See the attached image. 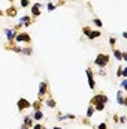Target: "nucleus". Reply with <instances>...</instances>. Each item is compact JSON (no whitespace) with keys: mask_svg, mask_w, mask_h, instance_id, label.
Instances as JSON below:
<instances>
[{"mask_svg":"<svg viewBox=\"0 0 127 129\" xmlns=\"http://www.w3.org/2000/svg\"><path fill=\"white\" fill-rule=\"evenodd\" d=\"M87 77H88V86H90V89L91 90H94L96 89V83H94V72L91 71V68H87Z\"/></svg>","mask_w":127,"mask_h":129,"instance_id":"6","label":"nucleus"},{"mask_svg":"<svg viewBox=\"0 0 127 129\" xmlns=\"http://www.w3.org/2000/svg\"><path fill=\"white\" fill-rule=\"evenodd\" d=\"M93 114H94V107L93 105H88V108H87V119H90Z\"/></svg>","mask_w":127,"mask_h":129,"instance_id":"16","label":"nucleus"},{"mask_svg":"<svg viewBox=\"0 0 127 129\" xmlns=\"http://www.w3.org/2000/svg\"><path fill=\"white\" fill-rule=\"evenodd\" d=\"M97 129H108V126H106V123L103 122V123H100V125L97 126Z\"/></svg>","mask_w":127,"mask_h":129,"instance_id":"27","label":"nucleus"},{"mask_svg":"<svg viewBox=\"0 0 127 129\" xmlns=\"http://www.w3.org/2000/svg\"><path fill=\"white\" fill-rule=\"evenodd\" d=\"M45 104H46L49 108H55V105H57V104H55V101H54L52 98H48V99L45 101Z\"/></svg>","mask_w":127,"mask_h":129,"instance_id":"14","label":"nucleus"},{"mask_svg":"<svg viewBox=\"0 0 127 129\" xmlns=\"http://www.w3.org/2000/svg\"><path fill=\"white\" fill-rule=\"evenodd\" d=\"M23 54H27V56H30L33 53V50H32V47H27V48H23V51H21Z\"/></svg>","mask_w":127,"mask_h":129,"instance_id":"19","label":"nucleus"},{"mask_svg":"<svg viewBox=\"0 0 127 129\" xmlns=\"http://www.w3.org/2000/svg\"><path fill=\"white\" fill-rule=\"evenodd\" d=\"M108 102V96L103 95V93H97L94 96L91 98L90 101V105H96V104H106Z\"/></svg>","mask_w":127,"mask_h":129,"instance_id":"3","label":"nucleus"},{"mask_svg":"<svg viewBox=\"0 0 127 129\" xmlns=\"http://www.w3.org/2000/svg\"><path fill=\"white\" fill-rule=\"evenodd\" d=\"M55 6H57V5H54V3H51V2H49V3H48V6H46V8H48V11H49V12H51V11H54V9H55Z\"/></svg>","mask_w":127,"mask_h":129,"instance_id":"23","label":"nucleus"},{"mask_svg":"<svg viewBox=\"0 0 127 129\" xmlns=\"http://www.w3.org/2000/svg\"><path fill=\"white\" fill-rule=\"evenodd\" d=\"M17 107H18V110H20V113H21V111H24V110L30 108V107H32V102H30V101H27L26 98H21V99L17 102Z\"/></svg>","mask_w":127,"mask_h":129,"instance_id":"5","label":"nucleus"},{"mask_svg":"<svg viewBox=\"0 0 127 129\" xmlns=\"http://www.w3.org/2000/svg\"><path fill=\"white\" fill-rule=\"evenodd\" d=\"M52 129H61V128H58V126H55V128H52Z\"/></svg>","mask_w":127,"mask_h":129,"instance_id":"31","label":"nucleus"},{"mask_svg":"<svg viewBox=\"0 0 127 129\" xmlns=\"http://www.w3.org/2000/svg\"><path fill=\"white\" fill-rule=\"evenodd\" d=\"M0 17H2V12H0Z\"/></svg>","mask_w":127,"mask_h":129,"instance_id":"32","label":"nucleus"},{"mask_svg":"<svg viewBox=\"0 0 127 129\" xmlns=\"http://www.w3.org/2000/svg\"><path fill=\"white\" fill-rule=\"evenodd\" d=\"M42 128H43V126H42L40 123H34V125H33V128H32V129H42Z\"/></svg>","mask_w":127,"mask_h":129,"instance_id":"28","label":"nucleus"},{"mask_svg":"<svg viewBox=\"0 0 127 129\" xmlns=\"http://www.w3.org/2000/svg\"><path fill=\"white\" fill-rule=\"evenodd\" d=\"M40 8H42V3H34L32 6V15L33 17H39L40 15Z\"/></svg>","mask_w":127,"mask_h":129,"instance_id":"9","label":"nucleus"},{"mask_svg":"<svg viewBox=\"0 0 127 129\" xmlns=\"http://www.w3.org/2000/svg\"><path fill=\"white\" fill-rule=\"evenodd\" d=\"M124 90H118L117 92V102L120 105H127V98H124Z\"/></svg>","mask_w":127,"mask_h":129,"instance_id":"8","label":"nucleus"},{"mask_svg":"<svg viewBox=\"0 0 127 129\" xmlns=\"http://www.w3.org/2000/svg\"><path fill=\"white\" fill-rule=\"evenodd\" d=\"M82 32H84V35H85L90 41H93V39H96V38L100 36V32H99V30H91L90 27H82Z\"/></svg>","mask_w":127,"mask_h":129,"instance_id":"4","label":"nucleus"},{"mask_svg":"<svg viewBox=\"0 0 127 129\" xmlns=\"http://www.w3.org/2000/svg\"><path fill=\"white\" fill-rule=\"evenodd\" d=\"M20 5H21V8H27L30 5V2L29 0H20Z\"/></svg>","mask_w":127,"mask_h":129,"instance_id":"21","label":"nucleus"},{"mask_svg":"<svg viewBox=\"0 0 127 129\" xmlns=\"http://www.w3.org/2000/svg\"><path fill=\"white\" fill-rule=\"evenodd\" d=\"M32 117H33V120H37V122L42 120V119H43V111H42V110H36L32 114Z\"/></svg>","mask_w":127,"mask_h":129,"instance_id":"11","label":"nucleus"},{"mask_svg":"<svg viewBox=\"0 0 127 129\" xmlns=\"http://www.w3.org/2000/svg\"><path fill=\"white\" fill-rule=\"evenodd\" d=\"M99 75H100V77H106V72H105V69H103V68H100V71H99Z\"/></svg>","mask_w":127,"mask_h":129,"instance_id":"25","label":"nucleus"},{"mask_svg":"<svg viewBox=\"0 0 127 129\" xmlns=\"http://www.w3.org/2000/svg\"><path fill=\"white\" fill-rule=\"evenodd\" d=\"M94 64H97L99 68L108 66V64H109V56H108L106 53H99L97 57H96V60H94Z\"/></svg>","mask_w":127,"mask_h":129,"instance_id":"1","label":"nucleus"},{"mask_svg":"<svg viewBox=\"0 0 127 129\" xmlns=\"http://www.w3.org/2000/svg\"><path fill=\"white\" fill-rule=\"evenodd\" d=\"M24 125H26V126H29L30 129L33 128V117H32V114H29V116H26V117H24Z\"/></svg>","mask_w":127,"mask_h":129,"instance_id":"13","label":"nucleus"},{"mask_svg":"<svg viewBox=\"0 0 127 129\" xmlns=\"http://www.w3.org/2000/svg\"><path fill=\"white\" fill-rule=\"evenodd\" d=\"M123 68H124V66H120V68H118V71H117V77H121V74H123Z\"/></svg>","mask_w":127,"mask_h":129,"instance_id":"26","label":"nucleus"},{"mask_svg":"<svg viewBox=\"0 0 127 129\" xmlns=\"http://www.w3.org/2000/svg\"><path fill=\"white\" fill-rule=\"evenodd\" d=\"M93 24H94L96 27H99V29H100V27H103V23H102L100 20H97V18H94V20H93Z\"/></svg>","mask_w":127,"mask_h":129,"instance_id":"20","label":"nucleus"},{"mask_svg":"<svg viewBox=\"0 0 127 129\" xmlns=\"http://www.w3.org/2000/svg\"><path fill=\"white\" fill-rule=\"evenodd\" d=\"M121 90H127V80H123V83H121Z\"/></svg>","mask_w":127,"mask_h":129,"instance_id":"24","label":"nucleus"},{"mask_svg":"<svg viewBox=\"0 0 127 129\" xmlns=\"http://www.w3.org/2000/svg\"><path fill=\"white\" fill-rule=\"evenodd\" d=\"M6 15L11 17V18L17 17V8H15V6H9V8L6 9Z\"/></svg>","mask_w":127,"mask_h":129,"instance_id":"12","label":"nucleus"},{"mask_svg":"<svg viewBox=\"0 0 127 129\" xmlns=\"http://www.w3.org/2000/svg\"><path fill=\"white\" fill-rule=\"evenodd\" d=\"M15 42H26V44H30L32 42V38H30V35L27 32H20V33H17L15 35V39H14Z\"/></svg>","mask_w":127,"mask_h":129,"instance_id":"2","label":"nucleus"},{"mask_svg":"<svg viewBox=\"0 0 127 129\" xmlns=\"http://www.w3.org/2000/svg\"><path fill=\"white\" fill-rule=\"evenodd\" d=\"M48 92V84H46V81H40L39 83V99H42V98L45 96V93Z\"/></svg>","mask_w":127,"mask_h":129,"instance_id":"7","label":"nucleus"},{"mask_svg":"<svg viewBox=\"0 0 127 129\" xmlns=\"http://www.w3.org/2000/svg\"><path fill=\"white\" fill-rule=\"evenodd\" d=\"M93 107H94V111H103L105 107H106V104H96Z\"/></svg>","mask_w":127,"mask_h":129,"instance_id":"17","label":"nucleus"},{"mask_svg":"<svg viewBox=\"0 0 127 129\" xmlns=\"http://www.w3.org/2000/svg\"><path fill=\"white\" fill-rule=\"evenodd\" d=\"M115 42H117V39H115V38H112V36H111V38H109V44H111V47H112V50H114V48H115Z\"/></svg>","mask_w":127,"mask_h":129,"instance_id":"22","label":"nucleus"},{"mask_svg":"<svg viewBox=\"0 0 127 129\" xmlns=\"http://www.w3.org/2000/svg\"><path fill=\"white\" fill-rule=\"evenodd\" d=\"M118 120H120V123H126V117H124V116H123L121 119H118Z\"/></svg>","mask_w":127,"mask_h":129,"instance_id":"30","label":"nucleus"},{"mask_svg":"<svg viewBox=\"0 0 127 129\" xmlns=\"http://www.w3.org/2000/svg\"><path fill=\"white\" fill-rule=\"evenodd\" d=\"M112 53H114V56H115V59H117V60H121V53H123V51H120V50L114 48V50H112Z\"/></svg>","mask_w":127,"mask_h":129,"instance_id":"18","label":"nucleus"},{"mask_svg":"<svg viewBox=\"0 0 127 129\" xmlns=\"http://www.w3.org/2000/svg\"><path fill=\"white\" fill-rule=\"evenodd\" d=\"M42 102H43L42 99H37L36 102H33V104H32V108H34V110H40V105H42Z\"/></svg>","mask_w":127,"mask_h":129,"instance_id":"15","label":"nucleus"},{"mask_svg":"<svg viewBox=\"0 0 127 129\" xmlns=\"http://www.w3.org/2000/svg\"><path fill=\"white\" fill-rule=\"evenodd\" d=\"M5 35H6L8 41H14V39H15V35H17V32H15L14 29H5Z\"/></svg>","mask_w":127,"mask_h":129,"instance_id":"10","label":"nucleus"},{"mask_svg":"<svg viewBox=\"0 0 127 129\" xmlns=\"http://www.w3.org/2000/svg\"><path fill=\"white\" fill-rule=\"evenodd\" d=\"M121 77H123V78H126L127 77V69L126 68H123V74H121Z\"/></svg>","mask_w":127,"mask_h":129,"instance_id":"29","label":"nucleus"}]
</instances>
